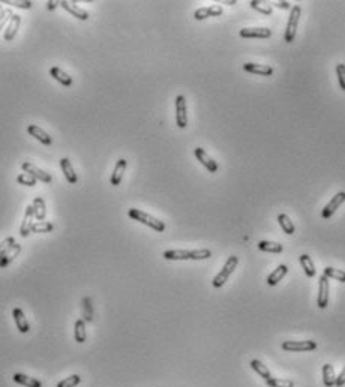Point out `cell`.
<instances>
[{
	"label": "cell",
	"mask_w": 345,
	"mask_h": 387,
	"mask_svg": "<svg viewBox=\"0 0 345 387\" xmlns=\"http://www.w3.org/2000/svg\"><path fill=\"white\" fill-rule=\"evenodd\" d=\"M126 167H128V161L126 159H123L120 158L117 162H116V167H114V170H113V174H111V179H110V183L113 186H119L122 179H123V174H125V170H126Z\"/></svg>",
	"instance_id": "obj_16"
},
{
	"label": "cell",
	"mask_w": 345,
	"mask_h": 387,
	"mask_svg": "<svg viewBox=\"0 0 345 387\" xmlns=\"http://www.w3.org/2000/svg\"><path fill=\"white\" fill-rule=\"evenodd\" d=\"M258 249L263 252H272V254H279L284 251V246L281 243H275V242H267L261 240L258 243Z\"/></svg>",
	"instance_id": "obj_27"
},
{
	"label": "cell",
	"mask_w": 345,
	"mask_h": 387,
	"mask_svg": "<svg viewBox=\"0 0 345 387\" xmlns=\"http://www.w3.org/2000/svg\"><path fill=\"white\" fill-rule=\"evenodd\" d=\"M344 384H345V366H344L342 372L336 377V381H335V386L336 387H342Z\"/></svg>",
	"instance_id": "obj_43"
},
{
	"label": "cell",
	"mask_w": 345,
	"mask_h": 387,
	"mask_svg": "<svg viewBox=\"0 0 345 387\" xmlns=\"http://www.w3.org/2000/svg\"><path fill=\"white\" fill-rule=\"evenodd\" d=\"M60 6L66 12H69L72 17H75L81 21H86L89 18V12L84 11L83 8H80V5H77L75 2H66V0H63V2H60Z\"/></svg>",
	"instance_id": "obj_14"
},
{
	"label": "cell",
	"mask_w": 345,
	"mask_h": 387,
	"mask_svg": "<svg viewBox=\"0 0 345 387\" xmlns=\"http://www.w3.org/2000/svg\"><path fill=\"white\" fill-rule=\"evenodd\" d=\"M50 74H51V77L56 80V81H59L62 86H65V87H69L71 84H72V78H71V75H68L65 71H62L60 68H57V66H53L51 69H50Z\"/></svg>",
	"instance_id": "obj_23"
},
{
	"label": "cell",
	"mask_w": 345,
	"mask_h": 387,
	"mask_svg": "<svg viewBox=\"0 0 345 387\" xmlns=\"http://www.w3.org/2000/svg\"><path fill=\"white\" fill-rule=\"evenodd\" d=\"M240 38H258V39H267L272 36V30L267 27H246L240 30Z\"/></svg>",
	"instance_id": "obj_11"
},
{
	"label": "cell",
	"mask_w": 345,
	"mask_h": 387,
	"mask_svg": "<svg viewBox=\"0 0 345 387\" xmlns=\"http://www.w3.org/2000/svg\"><path fill=\"white\" fill-rule=\"evenodd\" d=\"M12 15H14V12H12L11 9H3V11H2V14H0V30H2V29L5 27V24H6V23L11 21Z\"/></svg>",
	"instance_id": "obj_42"
},
{
	"label": "cell",
	"mask_w": 345,
	"mask_h": 387,
	"mask_svg": "<svg viewBox=\"0 0 345 387\" xmlns=\"http://www.w3.org/2000/svg\"><path fill=\"white\" fill-rule=\"evenodd\" d=\"M249 366H251V368H252V369H254V371H255L263 380L267 381V380L272 378V374H270V371L261 363L260 360H251V362H249Z\"/></svg>",
	"instance_id": "obj_30"
},
{
	"label": "cell",
	"mask_w": 345,
	"mask_h": 387,
	"mask_svg": "<svg viewBox=\"0 0 345 387\" xmlns=\"http://www.w3.org/2000/svg\"><path fill=\"white\" fill-rule=\"evenodd\" d=\"M278 222H279V225H281V228L284 230V233H285V234H288V236L294 234V231H296V227H294V224L291 222V219L288 218V215H285V213H281V215L278 216Z\"/></svg>",
	"instance_id": "obj_32"
},
{
	"label": "cell",
	"mask_w": 345,
	"mask_h": 387,
	"mask_svg": "<svg viewBox=\"0 0 345 387\" xmlns=\"http://www.w3.org/2000/svg\"><path fill=\"white\" fill-rule=\"evenodd\" d=\"M33 206L32 204H29L27 207H26V212H24V216H23V222H21V225H20V236L21 237H27L30 233H32V225H33V222H32V219H33Z\"/></svg>",
	"instance_id": "obj_13"
},
{
	"label": "cell",
	"mask_w": 345,
	"mask_h": 387,
	"mask_svg": "<svg viewBox=\"0 0 345 387\" xmlns=\"http://www.w3.org/2000/svg\"><path fill=\"white\" fill-rule=\"evenodd\" d=\"M224 9L222 6H219V5H212V6H206V8H200V9H197L194 12V18L195 20H206V18H210V17H219V15H222Z\"/></svg>",
	"instance_id": "obj_12"
},
{
	"label": "cell",
	"mask_w": 345,
	"mask_h": 387,
	"mask_svg": "<svg viewBox=\"0 0 345 387\" xmlns=\"http://www.w3.org/2000/svg\"><path fill=\"white\" fill-rule=\"evenodd\" d=\"M20 24H21V17L17 15V14H14L12 18H11V21L8 23V27L5 30V35H3L5 41H12L15 38V35H17V32L20 29Z\"/></svg>",
	"instance_id": "obj_20"
},
{
	"label": "cell",
	"mask_w": 345,
	"mask_h": 387,
	"mask_svg": "<svg viewBox=\"0 0 345 387\" xmlns=\"http://www.w3.org/2000/svg\"><path fill=\"white\" fill-rule=\"evenodd\" d=\"M80 383H81V377H80L78 374H74V375H71V377L62 380V381H59L57 387H75V386H78Z\"/></svg>",
	"instance_id": "obj_37"
},
{
	"label": "cell",
	"mask_w": 345,
	"mask_h": 387,
	"mask_svg": "<svg viewBox=\"0 0 345 387\" xmlns=\"http://www.w3.org/2000/svg\"><path fill=\"white\" fill-rule=\"evenodd\" d=\"M21 170H23V173H29V174H32L36 180H41V182H44V183H51V180H53L51 174L45 173L44 170H41V168H38L36 165H33V164L29 162V161H26V162H23V164H21Z\"/></svg>",
	"instance_id": "obj_6"
},
{
	"label": "cell",
	"mask_w": 345,
	"mask_h": 387,
	"mask_svg": "<svg viewBox=\"0 0 345 387\" xmlns=\"http://www.w3.org/2000/svg\"><path fill=\"white\" fill-rule=\"evenodd\" d=\"M14 245H15V239L14 237H6L2 243H0V260H2L11 251V248Z\"/></svg>",
	"instance_id": "obj_39"
},
{
	"label": "cell",
	"mask_w": 345,
	"mask_h": 387,
	"mask_svg": "<svg viewBox=\"0 0 345 387\" xmlns=\"http://www.w3.org/2000/svg\"><path fill=\"white\" fill-rule=\"evenodd\" d=\"M165 260H207L212 257L210 249H194V251H186V249H170L162 254Z\"/></svg>",
	"instance_id": "obj_1"
},
{
	"label": "cell",
	"mask_w": 345,
	"mask_h": 387,
	"mask_svg": "<svg viewBox=\"0 0 345 387\" xmlns=\"http://www.w3.org/2000/svg\"><path fill=\"white\" fill-rule=\"evenodd\" d=\"M17 182H18L20 185H24V186H35L38 180H36L32 174H29V173H21V174L17 177Z\"/></svg>",
	"instance_id": "obj_40"
},
{
	"label": "cell",
	"mask_w": 345,
	"mask_h": 387,
	"mask_svg": "<svg viewBox=\"0 0 345 387\" xmlns=\"http://www.w3.org/2000/svg\"><path fill=\"white\" fill-rule=\"evenodd\" d=\"M302 15V8L300 5H294L290 11V18L287 23V29H285V35H284V41L285 42H293L296 38V32H297V26H299V20Z\"/></svg>",
	"instance_id": "obj_4"
},
{
	"label": "cell",
	"mask_w": 345,
	"mask_h": 387,
	"mask_svg": "<svg viewBox=\"0 0 345 387\" xmlns=\"http://www.w3.org/2000/svg\"><path fill=\"white\" fill-rule=\"evenodd\" d=\"M299 261H300V264H302V267H303L306 276H308V278H314L315 273H317V270H315V266H314V263H312V258H311L308 254H303V255L299 257Z\"/></svg>",
	"instance_id": "obj_26"
},
{
	"label": "cell",
	"mask_w": 345,
	"mask_h": 387,
	"mask_svg": "<svg viewBox=\"0 0 345 387\" xmlns=\"http://www.w3.org/2000/svg\"><path fill=\"white\" fill-rule=\"evenodd\" d=\"M83 320L86 323H92L93 321V303H92V299L89 296H86L83 299Z\"/></svg>",
	"instance_id": "obj_31"
},
{
	"label": "cell",
	"mask_w": 345,
	"mask_h": 387,
	"mask_svg": "<svg viewBox=\"0 0 345 387\" xmlns=\"http://www.w3.org/2000/svg\"><path fill=\"white\" fill-rule=\"evenodd\" d=\"M287 273H288V267H287L285 264L278 266V267L267 276V284H269V285H272V287H275L276 284H279V281H281Z\"/></svg>",
	"instance_id": "obj_22"
},
{
	"label": "cell",
	"mask_w": 345,
	"mask_h": 387,
	"mask_svg": "<svg viewBox=\"0 0 345 387\" xmlns=\"http://www.w3.org/2000/svg\"><path fill=\"white\" fill-rule=\"evenodd\" d=\"M2 3L5 5H11V6H15V8H20V9H30L33 6V2L30 0H3Z\"/></svg>",
	"instance_id": "obj_38"
},
{
	"label": "cell",
	"mask_w": 345,
	"mask_h": 387,
	"mask_svg": "<svg viewBox=\"0 0 345 387\" xmlns=\"http://www.w3.org/2000/svg\"><path fill=\"white\" fill-rule=\"evenodd\" d=\"M249 5H251L252 9H255V11H258V12H261L264 15H272V12H273L272 6L267 5V3H263V2H258V0H251Z\"/></svg>",
	"instance_id": "obj_34"
},
{
	"label": "cell",
	"mask_w": 345,
	"mask_h": 387,
	"mask_svg": "<svg viewBox=\"0 0 345 387\" xmlns=\"http://www.w3.org/2000/svg\"><path fill=\"white\" fill-rule=\"evenodd\" d=\"M14 381L21 384V386H26V387H42V383L36 378H32L26 374H21V372H15L14 374Z\"/></svg>",
	"instance_id": "obj_21"
},
{
	"label": "cell",
	"mask_w": 345,
	"mask_h": 387,
	"mask_svg": "<svg viewBox=\"0 0 345 387\" xmlns=\"http://www.w3.org/2000/svg\"><path fill=\"white\" fill-rule=\"evenodd\" d=\"M290 3L288 2H278L276 3V8H281V9H290Z\"/></svg>",
	"instance_id": "obj_44"
},
{
	"label": "cell",
	"mask_w": 345,
	"mask_h": 387,
	"mask_svg": "<svg viewBox=\"0 0 345 387\" xmlns=\"http://www.w3.org/2000/svg\"><path fill=\"white\" fill-rule=\"evenodd\" d=\"M128 216L132 218L134 221H138V222H141V224H144L147 227H150L152 230H155L158 233L165 231L164 221H159L158 218H155V216H152L149 213H146V212H143L140 209H129L128 210Z\"/></svg>",
	"instance_id": "obj_2"
},
{
	"label": "cell",
	"mask_w": 345,
	"mask_h": 387,
	"mask_svg": "<svg viewBox=\"0 0 345 387\" xmlns=\"http://www.w3.org/2000/svg\"><path fill=\"white\" fill-rule=\"evenodd\" d=\"M323 381H324V386H326V387H333V386H335L336 377H335L333 365L326 363V365L323 366Z\"/></svg>",
	"instance_id": "obj_29"
},
{
	"label": "cell",
	"mask_w": 345,
	"mask_h": 387,
	"mask_svg": "<svg viewBox=\"0 0 345 387\" xmlns=\"http://www.w3.org/2000/svg\"><path fill=\"white\" fill-rule=\"evenodd\" d=\"M60 168H62V171H63L65 179L68 180V183L74 185V183L78 182L77 173H75V170H74V167H72V164H71V161L68 158H62L60 159Z\"/></svg>",
	"instance_id": "obj_18"
},
{
	"label": "cell",
	"mask_w": 345,
	"mask_h": 387,
	"mask_svg": "<svg viewBox=\"0 0 345 387\" xmlns=\"http://www.w3.org/2000/svg\"><path fill=\"white\" fill-rule=\"evenodd\" d=\"M323 275L327 276L329 279H336L339 282H345V272L339 270V269H335V267H330V266L324 269Z\"/></svg>",
	"instance_id": "obj_33"
},
{
	"label": "cell",
	"mask_w": 345,
	"mask_h": 387,
	"mask_svg": "<svg viewBox=\"0 0 345 387\" xmlns=\"http://www.w3.org/2000/svg\"><path fill=\"white\" fill-rule=\"evenodd\" d=\"M57 5H60V3L59 2H53V0H51V2H48V9L53 11L54 8H57Z\"/></svg>",
	"instance_id": "obj_45"
},
{
	"label": "cell",
	"mask_w": 345,
	"mask_h": 387,
	"mask_svg": "<svg viewBox=\"0 0 345 387\" xmlns=\"http://www.w3.org/2000/svg\"><path fill=\"white\" fill-rule=\"evenodd\" d=\"M269 387H294V381L291 380H284V378H270L266 381Z\"/></svg>",
	"instance_id": "obj_36"
},
{
	"label": "cell",
	"mask_w": 345,
	"mask_h": 387,
	"mask_svg": "<svg viewBox=\"0 0 345 387\" xmlns=\"http://www.w3.org/2000/svg\"><path fill=\"white\" fill-rule=\"evenodd\" d=\"M282 348L285 351H312L317 348L314 341H284Z\"/></svg>",
	"instance_id": "obj_10"
},
{
	"label": "cell",
	"mask_w": 345,
	"mask_h": 387,
	"mask_svg": "<svg viewBox=\"0 0 345 387\" xmlns=\"http://www.w3.org/2000/svg\"><path fill=\"white\" fill-rule=\"evenodd\" d=\"M2 11H3V8H2V5H0V14H2Z\"/></svg>",
	"instance_id": "obj_47"
},
{
	"label": "cell",
	"mask_w": 345,
	"mask_h": 387,
	"mask_svg": "<svg viewBox=\"0 0 345 387\" xmlns=\"http://www.w3.org/2000/svg\"><path fill=\"white\" fill-rule=\"evenodd\" d=\"M336 77L339 81V87L345 92V65L344 63L336 65Z\"/></svg>",
	"instance_id": "obj_41"
},
{
	"label": "cell",
	"mask_w": 345,
	"mask_h": 387,
	"mask_svg": "<svg viewBox=\"0 0 345 387\" xmlns=\"http://www.w3.org/2000/svg\"><path fill=\"white\" fill-rule=\"evenodd\" d=\"M12 317L15 320V324H17V329L20 330V333H27L30 330V324L26 318V315H24V312L21 308H14L12 309Z\"/></svg>",
	"instance_id": "obj_17"
},
{
	"label": "cell",
	"mask_w": 345,
	"mask_h": 387,
	"mask_svg": "<svg viewBox=\"0 0 345 387\" xmlns=\"http://www.w3.org/2000/svg\"><path fill=\"white\" fill-rule=\"evenodd\" d=\"M225 5H234L236 3V0H231V2H224Z\"/></svg>",
	"instance_id": "obj_46"
},
{
	"label": "cell",
	"mask_w": 345,
	"mask_h": 387,
	"mask_svg": "<svg viewBox=\"0 0 345 387\" xmlns=\"http://www.w3.org/2000/svg\"><path fill=\"white\" fill-rule=\"evenodd\" d=\"M176 125L180 129L188 126V113H186V99L183 95L176 96Z\"/></svg>",
	"instance_id": "obj_5"
},
{
	"label": "cell",
	"mask_w": 345,
	"mask_h": 387,
	"mask_svg": "<svg viewBox=\"0 0 345 387\" xmlns=\"http://www.w3.org/2000/svg\"><path fill=\"white\" fill-rule=\"evenodd\" d=\"M27 131H29V134H30L32 137H35L38 141H41L42 144H45V146H51V144H53L51 137L48 135L42 128L36 126V125H29V126H27Z\"/></svg>",
	"instance_id": "obj_19"
},
{
	"label": "cell",
	"mask_w": 345,
	"mask_h": 387,
	"mask_svg": "<svg viewBox=\"0 0 345 387\" xmlns=\"http://www.w3.org/2000/svg\"><path fill=\"white\" fill-rule=\"evenodd\" d=\"M54 230V225L51 222L38 221L32 225V233H51Z\"/></svg>",
	"instance_id": "obj_35"
},
{
	"label": "cell",
	"mask_w": 345,
	"mask_h": 387,
	"mask_svg": "<svg viewBox=\"0 0 345 387\" xmlns=\"http://www.w3.org/2000/svg\"><path fill=\"white\" fill-rule=\"evenodd\" d=\"M194 155H195L197 159H198V161L204 165V168H206V170H207L209 173H216V171L219 170L218 162H216L213 158H210L209 153H207L203 147H197V149L194 150Z\"/></svg>",
	"instance_id": "obj_7"
},
{
	"label": "cell",
	"mask_w": 345,
	"mask_h": 387,
	"mask_svg": "<svg viewBox=\"0 0 345 387\" xmlns=\"http://www.w3.org/2000/svg\"><path fill=\"white\" fill-rule=\"evenodd\" d=\"M318 308H327L329 303V278L321 275L320 276V284H318V299H317Z\"/></svg>",
	"instance_id": "obj_9"
},
{
	"label": "cell",
	"mask_w": 345,
	"mask_h": 387,
	"mask_svg": "<svg viewBox=\"0 0 345 387\" xmlns=\"http://www.w3.org/2000/svg\"><path fill=\"white\" fill-rule=\"evenodd\" d=\"M243 69L246 72H251V74H257V75H263V77L273 75V68L267 66V65H258V63H252V62H246L243 65Z\"/></svg>",
	"instance_id": "obj_15"
},
{
	"label": "cell",
	"mask_w": 345,
	"mask_h": 387,
	"mask_svg": "<svg viewBox=\"0 0 345 387\" xmlns=\"http://www.w3.org/2000/svg\"><path fill=\"white\" fill-rule=\"evenodd\" d=\"M74 335H75V342H78V344L86 342L87 332H86V321L83 318H78L75 321V326H74Z\"/></svg>",
	"instance_id": "obj_24"
},
{
	"label": "cell",
	"mask_w": 345,
	"mask_h": 387,
	"mask_svg": "<svg viewBox=\"0 0 345 387\" xmlns=\"http://www.w3.org/2000/svg\"><path fill=\"white\" fill-rule=\"evenodd\" d=\"M33 206V215L38 221H44L45 219V215H47V207H45V201L42 197H36L32 203Z\"/></svg>",
	"instance_id": "obj_25"
},
{
	"label": "cell",
	"mask_w": 345,
	"mask_h": 387,
	"mask_svg": "<svg viewBox=\"0 0 345 387\" xmlns=\"http://www.w3.org/2000/svg\"><path fill=\"white\" fill-rule=\"evenodd\" d=\"M342 203H345V192L344 191H341V192H338L336 195H333L332 197V200L324 206V209H323V212H321V216L324 218V219H329V218L341 207V204Z\"/></svg>",
	"instance_id": "obj_8"
},
{
	"label": "cell",
	"mask_w": 345,
	"mask_h": 387,
	"mask_svg": "<svg viewBox=\"0 0 345 387\" xmlns=\"http://www.w3.org/2000/svg\"><path fill=\"white\" fill-rule=\"evenodd\" d=\"M237 264H239V257H236V255L228 257V260H227L225 264H224V267L221 269V272L213 278V281H212L213 287H215V288H221V287H222V285L228 281V278L231 276V273L236 270Z\"/></svg>",
	"instance_id": "obj_3"
},
{
	"label": "cell",
	"mask_w": 345,
	"mask_h": 387,
	"mask_svg": "<svg viewBox=\"0 0 345 387\" xmlns=\"http://www.w3.org/2000/svg\"><path fill=\"white\" fill-rule=\"evenodd\" d=\"M21 252V245H18V243H15L12 248H11V251L0 260V269H3V267H6V266H9L17 257H18V254Z\"/></svg>",
	"instance_id": "obj_28"
}]
</instances>
